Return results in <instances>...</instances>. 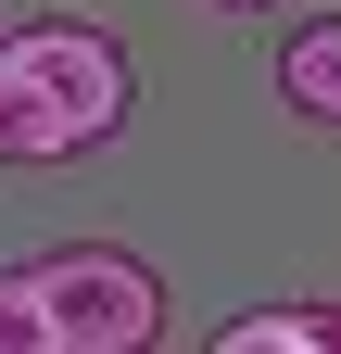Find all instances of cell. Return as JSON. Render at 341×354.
Returning <instances> with one entry per match:
<instances>
[{
	"label": "cell",
	"mask_w": 341,
	"mask_h": 354,
	"mask_svg": "<svg viewBox=\"0 0 341 354\" xmlns=\"http://www.w3.org/2000/svg\"><path fill=\"white\" fill-rule=\"evenodd\" d=\"M0 354H64V342H51V304H38L26 266H0Z\"/></svg>",
	"instance_id": "obj_5"
},
{
	"label": "cell",
	"mask_w": 341,
	"mask_h": 354,
	"mask_svg": "<svg viewBox=\"0 0 341 354\" xmlns=\"http://www.w3.org/2000/svg\"><path fill=\"white\" fill-rule=\"evenodd\" d=\"M215 354H341V304H266V317H228Z\"/></svg>",
	"instance_id": "obj_4"
},
{
	"label": "cell",
	"mask_w": 341,
	"mask_h": 354,
	"mask_svg": "<svg viewBox=\"0 0 341 354\" xmlns=\"http://www.w3.org/2000/svg\"><path fill=\"white\" fill-rule=\"evenodd\" d=\"M26 279H38V304H51V342L64 354H152L164 342V279L126 241H51Z\"/></svg>",
	"instance_id": "obj_2"
},
{
	"label": "cell",
	"mask_w": 341,
	"mask_h": 354,
	"mask_svg": "<svg viewBox=\"0 0 341 354\" xmlns=\"http://www.w3.org/2000/svg\"><path fill=\"white\" fill-rule=\"evenodd\" d=\"M126 102H139L126 38L76 26V13L0 26V165H76V152H101L126 127Z\"/></svg>",
	"instance_id": "obj_1"
},
{
	"label": "cell",
	"mask_w": 341,
	"mask_h": 354,
	"mask_svg": "<svg viewBox=\"0 0 341 354\" xmlns=\"http://www.w3.org/2000/svg\"><path fill=\"white\" fill-rule=\"evenodd\" d=\"M278 102L304 127H341V13H316V26L278 38Z\"/></svg>",
	"instance_id": "obj_3"
},
{
	"label": "cell",
	"mask_w": 341,
	"mask_h": 354,
	"mask_svg": "<svg viewBox=\"0 0 341 354\" xmlns=\"http://www.w3.org/2000/svg\"><path fill=\"white\" fill-rule=\"evenodd\" d=\"M202 13H278V0H202Z\"/></svg>",
	"instance_id": "obj_6"
}]
</instances>
